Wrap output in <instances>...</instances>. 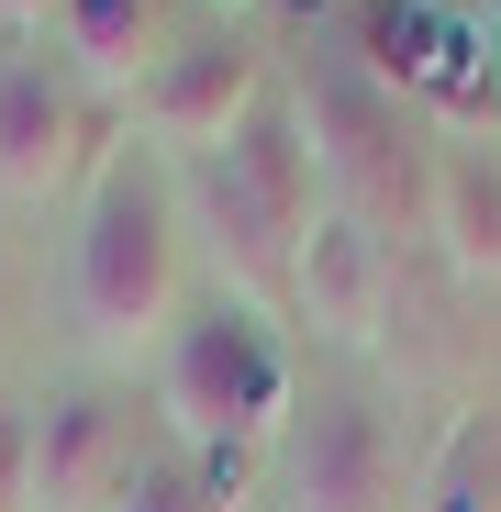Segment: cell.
Masks as SVG:
<instances>
[{
    "instance_id": "5b68a950",
    "label": "cell",
    "mask_w": 501,
    "mask_h": 512,
    "mask_svg": "<svg viewBox=\"0 0 501 512\" xmlns=\"http://www.w3.org/2000/svg\"><path fill=\"white\" fill-rule=\"evenodd\" d=\"M257 101H268V67H257L245 34H179V56H167V67L145 78V101H134V134H145L156 156L201 167V156H223V145L245 134Z\"/></svg>"
},
{
    "instance_id": "d6986e66",
    "label": "cell",
    "mask_w": 501,
    "mask_h": 512,
    "mask_svg": "<svg viewBox=\"0 0 501 512\" xmlns=\"http://www.w3.org/2000/svg\"><path fill=\"white\" fill-rule=\"evenodd\" d=\"M223 12H245V0H223Z\"/></svg>"
},
{
    "instance_id": "7a4b0ae2",
    "label": "cell",
    "mask_w": 501,
    "mask_h": 512,
    "mask_svg": "<svg viewBox=\"0 0 501 512\" xmlns=\"http://www.w3.org/2000/svg\"><path fill=\"white\" fill-rule=\"evenodd\" d=\"M156 401H167V423H179L190 457H212V446H234V457L279 446L290 412H301V401H290L279 323H268V312H234V301L179 312V334L156 346Z\"/></svg>"
},
{
    "instance_id": "9a60e30c",
    "label": "cell",
    "mask_w": 501,
    "mask_h": 512,
    "mask_svg": "<svg viewBox=\"0 0 501 512\" xmlns=\"http://www.w3.org/2000/svg\"><path fill=\"white\" fill-rule=\"evenodd\" d=\"M112 512H245V501H234V490H212V479H201V457L167 446V457H145V468L112 490Z\"/></svg>"
},
{
    "instance_id": "9c48e42d",
    "label": "cell",
    "mask_w": 501,
    "mask_h": 512,
    "mask_svg": "<svg viewBox=\"0 0 501 512\" xmlns=\"http://www.w3.org/2000/svg\"><path fill=\"white\" fill-rule=\"evenodd\" d=\"M223 167L245 179V201L268 212V234L279 245H301L334 201H323V156H312V123H301V101L290 90H268L257 112H245V134L223 145Z\"/></svg>"
},
{
    "instance_id": "4fadbf2b",
    "label": "cell",
    "mask_w": 501,
    "mask_h": 512,
    "mask_svg": "<svg viewBox=\"0 0 501 512\" xmlns=\"http://www.w3.org/2000/svg\"><path fill=\"white\" fill-rule=\"evenodd\" d=\"M435 45H446V12H435V0H379V12H368V34H357V67L401 101V90H424Z\"/></svg>"
},
{
    "instance_id": "30bf717a",
    "label": "cell",
    "mask_w": 501,
    "mask_h": 512,
    "mask_svg": "<svg viewBox=\"0 0 501 512\" xmlns=\"http://www.w3.org/2000/svg\"><path fill=\"white\" fill-rule=\"evenodd\" d=\"M56 56L78 67V90L145 101V78L179 56V34H167V0H56Z\"/></svg>"
},
{
    "instance_id": "e0dca14e",
    "label": "cell",
    "mask_w": 501,
    "mask_h": 512,
    "mask_svg": "<svg viewBox=\"0 0 501 512\" xmlns=\"http://www.w3.org/2000/svg\"><path fill=\"white\" fill-rule=\"evenodd\" d=\"M0 23L12 34H56V0H0Z\"/></svg>"
},
{
    "instance_id": "277c9868",
    "label": "cell",
    "mask_w": 501,
    "mask_h": 512,
    "mask_svg": "<svg viewBox=\"0 0 501 512\" xmlns=\"http://www.w3.org/2000/svg\"><path fill=\"white\" fill-rule=\"evenodd\" d=\"M279 512H401V446L379 401L334 390L312 412H290L279 435Z\"/></svg>"
},
{
    "instance_id": "2e32d148",
    "label": "cell",
    "mask_w": 501,
    "mask_h": 512,
    "mask_svg": "<svg viewBox=\"0 0 501 512\" xmlns=\"http://www.w3.org/2000/svg\"><path fill=\"white\" fill-rule=\"evenodd\" d=\"M0 512H34V412L0 401Z\"/></svg>"
},
{
    "instance_id": "6da1fadb",
    "label": "cell",
    "mask_w": 501,
    "mask_h": 512,
    "mask_svg": "<svg viewBox=\"0 0 501 512\" xmlns=\"http://www.w3.org/2000/svg\"><path fill=\"white\" fill-rule=\"evenodd\" d=\"M179 279H190V223H179V179L156 145H112L90 167V201L67 234V301L90 323L101 357H156L179 334Z\"/></svg>"
},
{
    "instance_id": "52a82bcc",
    "label": "cell",
    "mask_w": 501,
    "mask_h": 512,
    "mask_svg": "<svg viewBox=\"0 0 501 512\" xmlns=\"http://www.w3.org/2000/svg\"><path fill=\"white\" fill-rule=\"evenodd\" d=\"M390 245L346 212V201H334L301 245H290V312L312 323V334H334V346H368V334L390 323Z\"/></svg>"
},
{
    "instance_id": "ac0fdd59",
    "label": "cell",
    "mask_w": 501,
    "mask_h": 512,
    "mask_svg": "<svg viewBox=\"0 0 501 512\" xmlns=\"http://www.w3.org/2000/svg\"><path fill=\"white\" fill-rule=\"evenodd\" d=\"M0 323H12V279H0Z\"/></svg>"
},
{
    "instance_id": "5bb4252c",
    "label": "cell",
    "mask_w": 501,
    "mask_h": 512,
    "mask_svg": "<svg viewBox=\"0 0 501 512\" xmlns=\"http://www.w3.org/2000/svg\"><path fill=\"white\" fill-rule=\"evenodd\" d=\"M424 112H435L446 134H479V123L501 112V90H490V34H479V23H446V45H435V67H424Z\"/></svg>"
},
{
    "instance_id": "7c38bea8",
    "label": "cell",
    "mask_w": 501,
    "mask_h": 512,
    "mask_svg": "<svg viewBox=\"0 0 501 512\" xmlns=\"http://www.w3.org/2000/svg\"><path fill=\"white\" fill-rule=\"evenodd\" d=\"M412 512H501V423L490 412H457L446 446L412 479Z\"/></svg>"
},
{
    "instance_id": "8fae6325",
    "label": "cell",
    "mask_w": 501,
    "mask_h": 512,
    "mask_svg": "<svg viewBox=\"0 0 501 512\" xmlns=\"http://www.w3.org/2000/svg\"><path fill=\"white\" fill-rule=\"evenodd\" d=\"M435 245L457 256V279L501 290V156L490 145H446L435 156Z\"/></svg>"
},
{
    "instance_id": "ba28073f",
    "label": "cell",
    "mask_w": 501,
    "mask_h": 512,
    "mask_svg": "<svg viewBox=\"0 0 501 512\" xmlns=\"http://www.w3.org/2000/svg\"><path fill=\"white\" fill-rule=\"evenodd\" d=\"M134 479V435L112 390H56L34 412V512H112Z\"/></svg>"
},
{
    "instance_id": "3957f363",
    "label": "cell",
    "mask_w": 501,
    "mask_h": 512,
    "mask_svg": "<svg viewBox=\"0 0 501 512\" xmlns=\"http://www.w3.org/2000/svg\"><path fill=\"white\" fill-rule=\"evenodd\" d=\"M301 123H312V156H323V190H346V212L390 245L424 223L435 234V156H424V123H412L357 56H323L301 67Z\"/></svg>"
},
{
    "instance_id": "8992f818",
    "label": "cell",
    "mask_w": 501,
    "mask_h": 512,
    "mask_svg": "<svg viewBox=\"0 0 501 512\" xmlns=\"http://www.w3.org/2000/svg\"><path fill=\"white\" fill-rule=\"evenodd\" d=\"M78 167H101V156H90V112H78V90H67L56 67H34V56H0V201L45 212Z\"/></svg>"
}]
</instances>
